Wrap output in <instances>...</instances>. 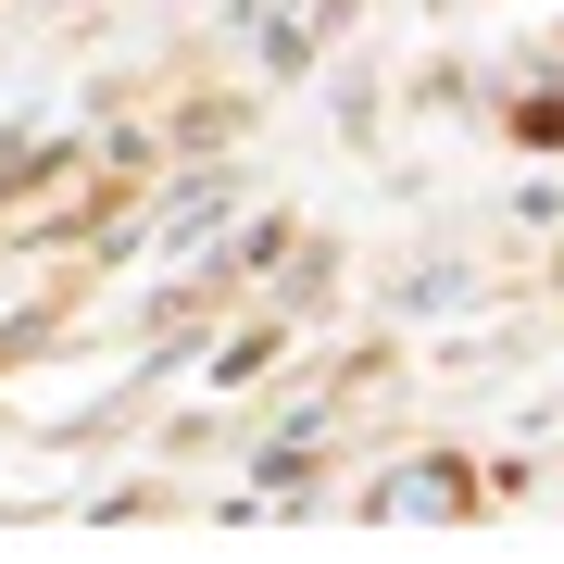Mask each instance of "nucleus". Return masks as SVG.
Returning <instances> with one entry per match:
<instances>
[{
	"instance_id": "1",
	"label": "nucleus",
	"mask_w": 564,
	"mask_h": 564,
	"mask_svg": "<svg viewBox=\"0 0 564 564\" xmlns=\"http://www.w3.org/2000/svg\"><path fill=\"white\" fill-rule=\"evenodd\" d=\"M489 502V477H477V452H452V440H414V452H389V477H364L351 489V514H377V527H464Z\"/></svg>"
},
{
	"instance_id": "2",
	"label": "nucleus",
	"mask_w": 564,
	"mask_h": 564,
	"mask_svg": "<svg viewBox=\"0 0 564 564\" xmlns=\"http://www.w3.org/2000/svg\"><path fill=\"white\" fill-rule=\"evenodd\" d=\"M276 364H289V314H276V302H251L239 326H214V314H202V351H188V377H202L214 402H251Z\"/></svg>"
},
{
	"instance_id": "3",
	"label": "nucleus",
	"mask_w": 564,
	"mask_h": 564,
	"mask_svg": "<svg viewBox=\"0 0 564 564\" xmlns=\"http://www.w3.org/2000/svg\"><path fill=\"white\" fill-rule=\"evenodd\" d=\"M464 314H489V251H426V263H402L389 276V326H464Z\"/></svg>"
},
{
	"instance_id": "4",
	"label": "nucleus",
	"mask_w": 564,
	"mask_h": 564,
	"mask_svg": "<svg viewBox=\"0 0 564 564\" xmlns=\"http://www.w3.org/2000/svg\"><path fill=\"white\" fill-rule=\"evenodd\" d=\"M326 113H339V139H377V76H339V88H326Z\"/></svg>"
},
{
	"instance_id": "5",
	"label": "nucleus",
	"mask_w": 564,
	"mask_h": 564,
	"mask_svg": "<svg viewBox=\"0 0 564 564\" xmlns=\"http://www.w3.org/2000/svg\"><path fill=\"white\" fill-rule=\"evenodd\" d=\"M276 13H314V0H276Z\"/></svg>"
}]
</instances>
